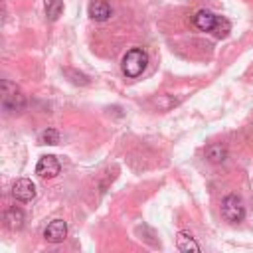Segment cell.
I'll list each match as a JSON object with an SVG mask.
<instances>
[{
    "label": "cell",
    "mask_w": 253,
    "mask_h": 253,
    "mask_svg": "<svg viewBox=\"0 0 253 253\" xmlns=\"http://www.w3.org/2000/svg\"><path fill=\"white\" fill-rule=\"evenodd\" d=\"M43 237L49 243H59L67 237V223L63 219H53L47 223V227L43 229Z\"/></svg>",
    "instance_id": "obj_5"
},
{
    "label": "cell",
    "mask_w": 253,
    "mask_h": 253,
    "mask_svg": "<svg viewBox=\"0 0 253 253\" xmlns=\"http://www.w3.org/2000/svg\"><path fill=\"white\" fill-rule=\"evenodd\" d=\"M176 247H178V251H182V253L200 251V245L196 243V239H194V237H190V235H188V233H184V231H180V233H178V237H176Z\"/></svg>",
    "instance_id": "obj_11"
},
{
    "label": "cell",
    "mask_w": 253,
    "mask_h": 253,
    "mask_svg": "<svg viewBox=\"0 0 253 253\" xmlns=\"http://www.w3.org/2000/svg\"><path fill=\"white\" fill-rule=\"evenodd\" d=\"M40 142L42 144H57L59 142V132L55 128H45L40 134Z\"/></svg>",
    "instance_id": "obj_14"
},
{
    "label": "cell",
    "mask_w": 253,
    "mask_h": 253,
    "mask_svg": "<svg viewBox=\"0 0 253 253\" xmlns=\"http://www.w3.org/2000/svg\"><path fill=\"white\" fill-rule=\"evenodd\" d=\"M24 105H26V99H24V95L18 93V87H16L12 93L4 91V97H2V107H4V111H8V113H10V111H22Z\"/></svg>",
    "instance_id": "obj_7"
},
{
    "label": "cell",
    "mask_w": 253,
    "mask_h": 253,
    "mask_svg": "<svg viewBox=\"0 0 253 253\" xmlns=\"http://www.w3.org/2000/svg\"><path fill=\"white\" fill-rule=\"evenodd\" d=\"M229 30H231V24H229V20L227 18H223V16H217V20H215V24H213V34H215V38H225L227 34H229Z\"/></svg>",
    "instance_id": "obj_13"
},
{
    "label": "cell",
    "mask_w": 253,
    "mask_h": 253,
    "mask_svg": "<svg viewBox=\"0 0 253 253\" xmlns=\"http://www.w3.org/2000/svg\"><path fill=\"white\" fill-rule=\"evenodd\" d=\"M59 170H61V164H59V160H57L55 156H51V154L42 156V158L38 160V166H36V174H38L40 178H55V176L59 174Z\"/></svg>",
    "instance_id": "obj_3"
},
{
    "label": "cell",
    "mask_w": 253,
    "mask_h": 253,
    "mask_svg": "<svg viewBox=\"0 0 253 253\" xmlns=\"http://www.w3.org/2000/svg\"><path fill=\"white\" fill-rule=\"evenodd\" d=\"M63 73H65L67 77H71V81H73L75 85H87V83H89V77H87V75L77 73V71H73V69H65Z\"/></svg>",
    "instance_id": "obj_15"
},
{
    "label": "cell",
    "mask_w": 253,
    "mask_h": 253,
    "mask_svg": "<svg viewBox=\"0 0 253 253\" xmlns=\"http://www.w3.org/2000/svg\"><path fill=\"white\" fill-rule=\"evenodd\" d=\"M221 215L229 223H239L245 217V206H243V202L235 194L225 196L223 198V204H221Z\"/></svg>",
    "instance_id": "obj_2"
},
{
    "label": "cell",
    "mask_w": 253,
    "mask_h": 253,
    "mask_svg": "<svg viewBox=\"0 0 253 253\" xmlns=\"http://www.w3.org/2000/svg\"><path fill=\"white\" fill-rule=\"evenodd\" d=\"M146 63H148V55L142 47H132L128 49L125 55H123V61H121V67H123V73L130 79L142 75V71L146 69Z\"/></svg>",
    "instance_id": "obj_1"
},
{
    "label": "cell",
    "mask_w": 253,
    "mask_h": 253,
    "mask_svg": "<svg viewBox=\"0 0 253 253\" xmlns=\"http://www.w3.org/2000/svg\"><path fill=\"white\" fill-rule=\"evenodd\" d=\"M217 16L211 14L210 10H198L192 18V24L200 30V32H211L213 30V24H215Z\"/></svg>",
    "instance_id": "obj_6"
},
{
    "label": "cell",
    "mask_w": 253,
    "mask_h": 253,
    "mask_svg": "<svg viewBox=\"0 0 253 253\" xmlns=\"http://www.w3.org/2000/svg\"><path fill=\"white\" fill-rule=\"evenodd\" d=\"M89 16L95 22H105V20L111 18V6L105 0H93L89 4Z\"/></svg>",
    "instance_id": "obj_8"
},
{
    "label": "cell",
    "mask_w": 253,
    "mask_h": 253,
    "mask_svg": "<svg viewBox=\"0 0 253 253\" xmlns=\"http://www.w3.org/2000/svg\"><path fill=\"white\" fill-rule=\"evenodd\" d=\"M45 16L49 22H55L63 12V0H45Z\"/></svg>",
    "instance_id": "obj_12"
},
{
    "label": "cell",
    "mask_w": 253,
    "mask_h": 253,
    "mask_svg": "<svg viewBox=\"0 0 253 253\" xmlns=\"http://www.w3.org/2000/svg\"><path fill=\"white\" fill-rule=\"evenodd\" d=\"M24 219H26L24 211H22L20 208H16V206L8 208L6 213H4V221H6V225H8L10 229H14V231H18V229L24 227Z\"/></svg>",
    "instance_id": "obj_9"
},
{
    "label": "cell",
    "mask_w": 253,
    "mask_h": 253,
    "mask_svg": "<svg viewBox=\"0 0 253 253\" xmlns=\"http://www.w3.org/2000/svg\"><path fill=\"white\" fill-rule=\"evenodd\" d=\"M12 196L18 200V202H30L36 198V186L32 180L28 178H20L14 182L12 186Z\"/></svg>",
    "instance_id": "obj_4"
},
{
    "label": "cell",
    "mask_w": 253,
    "mask_h": 253,
    "mask_svg": "<svg viewBox=\"0 0 253 253\" xmlns=\"http://www.w3.org/2000/svg\"><path fill=\"white\" fill-rule=\"evenodd\" d=\"M206 158H208L210 162H213V164H219V162H223V160L227 158V150H225L223 144L213 142V144H210V146L206 148Z\"/></svg>",
    "instance_id": "obj_10"
}]
</instances>
